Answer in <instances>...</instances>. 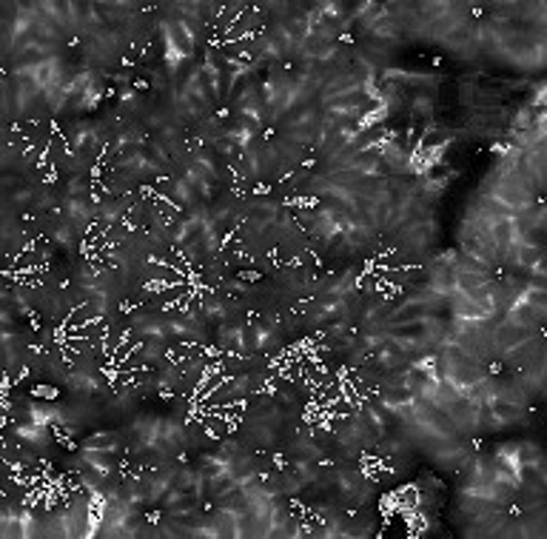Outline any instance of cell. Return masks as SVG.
Wrapping results in <instances>:
<instances>
[{
  "label": "cell",
  "mask_w": 547,
  "mask_h": 539,
  "mask_svg": "<svg viewBox=\"0 0 547 539\" xmlns=\"http://www.w3.org/2000/svg\"><path fill=\"white\" fill-rule=\"evenodd\" d=\"M431 311H434V303L425 300V297H417V300H410L405 303L402 309L393 311V323H417V320H431Z\"/></svg>",
  "instance_id": "2"
},
{
  "label": "cell",
  "mask_w": 547,
  "mask_h": 539,
  "mask_svg": "<svg viewBox=\"0 0 547 539\" xmlns=\"http://www.w3.org/2000/svg\"><path fill=\"white\" fill-rule=\"evenodd\" d=\"M225 474H231V460H225V457H208V460H205V465H203V477H205V479L217 482V479H222Z\"/></svg>",
  "instance_id": "4"
},
{
  "label": "cell",
  "mask_w": 547,
  "mask_h": 539,
  "mask_svg": "<svg viewBox=\"0 0 547 539\" xmlns=\"http://www.w3.org/2000/svg\"><path fill=\"white\" fill-rule=\"evenodd\" d=\"M436 331V323L431 320H417V323H399L388 331V337H393L402 345H422L428 343V337Z\"/></svg>",
  "instance_id": "1"
},
{
  "label": "cell",
  "mask_w": 547,
  "mask_h": 539,
  "mask_svg": "<svg viewBox=\"0 0 547 539\" xmlns=\"http://www.w3.org/2000/svg\"><path fill=\"white\" fill-rule=\"evenodd\" d=\"M382 402L388 406V411H407V409H414V402H417V391L414 388H405V385H393L382 394Z\"/></svg>",
  "instance_id": "3"
},
{
  "label": "cell",
  "mask_w": 547,
  "mask_h": 539,
  "mask_svg": "<svg viewBox=\"0 0 547 539\" xmlns=\"http://www.w3.org/2000/svg\"><path fill=\"white\" fill-rule=\"evenodd\" d=\"M86 451H100V454H108L114 451V437H106V434H97L86 443Z\"/></svg>",
  "instance_id": "5"
},
{
  "label": "cell",
  "mask_w": 547,
  "mask_h": 539,
  "mask_svg": "<svg viewBox=\"0 0 547 539\" xmlns=\"http://www.w3.org/2000/svg\"><path fill=\"white\" fill-rule=\"evenodd\" d=\"M21 437H26V440H32V443H40V440H46V426H26V428H21Z\"/></svg>",
  "instance_id": "6"
}]
</instances>
